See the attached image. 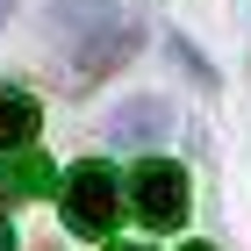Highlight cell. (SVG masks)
I'll return each instance as SVG.
<instances>
[{"mask_svg":"<svg viewBox=\"0 0 251 251\" xmlns=\"http://www.w3.org/2000/svg\"><path fill=\"white\" fill-rule=\"evenodd\" d=\"M50 187V165L43 158H15L7 173H0V194H15V201H29V194H43Z\"/></svg>","mask_w":251,"mask_h":251,"instance_id":"6","label":"cell"},{"mask_svg":"<svg viewBox=\"0 0 251 251\" xmlns=\"http://www.w3.org/2000/svg\"><path fill=\"white\" fill-rule=\"evenodd\" d=\"M43 36L72 58V86H86L136 50V22L122 15V0H58L43 15Z\"/></svg>","mask_w":251,"mask_h":251,"instance_id":"1","label":"cell"},{"mask_svg":"<svg viewBox=\"0 0 251 251\" xmlns=\"http://www.w3.org/2000/svg\"><path fill=\"white\" fill-rule=\"evenodd\" d=\"M165 129H173V100H165V94H129L115 115L100 122V136H108L115 151H151Z\"/></svg>","mask_w":251,"mask_h":251,"instance_id":"4","label":"cell"},{"mask_svg":"<svg viewBox=\"0 0 251 251\" xmlns=\"http://www.w3.org/2000/svg\"><path fill=\"white\" fill-rule=\"evenodd\" d=\"M36 122H43L36 94H22V86H0V158H15L22 144L36 136Z\"/></svg>","mask_w":251,"mask_h":251,"instance_id":"5","label":"cell"},{"mask_svg":"<svg viewBox=\"0 0 251 251\" xmlns=\"http://www.w3.org/2000/svg\"><path fill=\"white\" fill-rule=\"evenodd\" d=\"M187 251H208V244H187Z\"/></svg>","mask_w":251,"mask_h":251,"instance_id":"10","label":"cell"},{"mask_svg":"<svg viewBox=\"0 0 251 251\" xmlns=\"http://www.w3.org/2000/svg\"><path fill=\"white\" fill-rule=\"evenodd\" d=\"M58 208H65V230H79V237H108L122 223V179L108 173V165H72L65 173V194H58Z\"/></svg>","mask_w":251,"mask_h":251,"instance_id":"2","label":"cell"},{"mask_svg":"<svg viewBox=\"0 0 251 251\" xmlns=\"http://www.w3.org/2000/svg\"><path fill=\"white\" fill-rule=\"evenodd\" d=\"M0 251H15V237H7V223H0Z\"/></svg>","mask_w":251,"mask_h":251,"instance_id":"8","label":"cell"},{"mask_svg":"<svg viewBox=\"0 0 251 251\" xmlns=\"http://www.w3.org/2000/svg\"><path fill=\"white\" fill-rule=\"evenodd\" d=\"M7 15H15V0H0V29H7Z\"/></svg>","mask_w":251,"mask_h":251,"instance_id":"7","label":"cell"},{"mask_svg":"<svg viewBox=\"0 0 251 251\" xmlns=\"http://www.w3.org/2000/svg\"><path fill=\"white\" fill-rule=\"evenodd\" d=\"M115 251H144V244H115Z\"/></svg>","mask_w":251,"mask_h":251,"instance_id":"9","label":"cell"},{"mask_svg":"<svg viewBox=\"0 0 251 251\" xmlns=\"http://www.w3.org/2000/svg\"><path fill=\"white\" fill-rule=\"evenodd\" d=\"M129 208L151 223V230H179L187 223V173H179L173 158H144L129 179Z\"/></svg>","mask_w":251,"mask_h":251,"instance_id":"3","label":"cell"}]
</instances>
